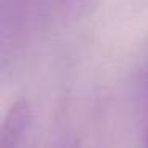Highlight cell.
<instances>
[{
    "label": "cell",
    "instance_id": "7a4b0ae2",
    "mask_svg": "<svg viewBox=\"0 0 148 148\" xmlns=\"http://www.w3.org/2000/svg\"><path fill=\"white\" fill-rule=\"evenodd\" d=\"M143 118H145V137L148 140V73L143 83Z\"/></svg>",
    "mask_w": 148,
    "mask_h": 148
},
{
    "label": "cell",
    "instance_id": "6da1fadb",
    "mask_svg": "<svg viewBox=\"0 0 148 148\" xmlns=\"http://www.w3.org/2000/svg\"><path fill=\"white\" fill-rule=\"evenodd\" d=\"M32 110L27 100H16L10 108L0 132V147L11 148L21 145L23 138L30 129Z\"/></svg>",
    "mask_w": 148,
    "mask_h": 148
}]
</instances>
